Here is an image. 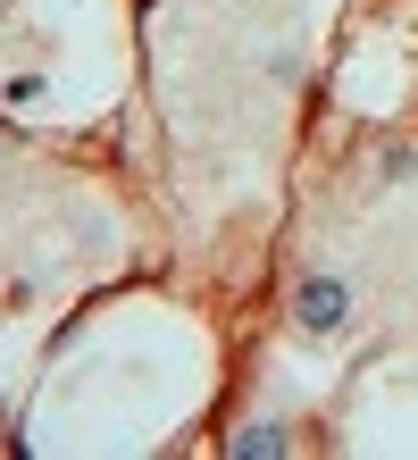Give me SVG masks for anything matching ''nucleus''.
Masks as SVG:
<instances>
[{
  "mask_svg": "<svg viewBox=\"0 0 418 460\" xmlns=\"http://www.w3.org/2000/svg\"><path fill=\"white\" fill-rule=\"evenodd\" d=\"M293 327L301 335H343L351 327V285L334 277V268H318V277L293 285Z\"/></svg>",
  "mask_w": 418,
  "mask_h": 460,
  "instance_id": "1",
  "label": "nucleus"
},
{
  "mask_svg": "<svg viewBox=\"0 0 418 460\" xmlns=\"http://www.w3.org/2000/svg\"><path fill=\"white\" fill-rule=\"evenodd\" d=\"M0 101H17V110H25V101H42V75H9V84H0Z\"/></svg>",
  "mask_w": 418,
  "mask_h": 460,
  "instance_id": "3",
  "label": "nucleus"
},
{
  "mask_svg": "<svg viewBox=\"0 0 418 460\" xmlns=\"http://www.w3.org/2000/svg\"><path fill=\"white\" fill-rule=\"evenodd\" d=\"M235 452H243V460H251V452H285V427H243Z\"/></svg>",
  "mask_w": 418,
  "mask_h": 460,
  "instance_id": "2",
  "label": "nucleus"
}]
</instances>
